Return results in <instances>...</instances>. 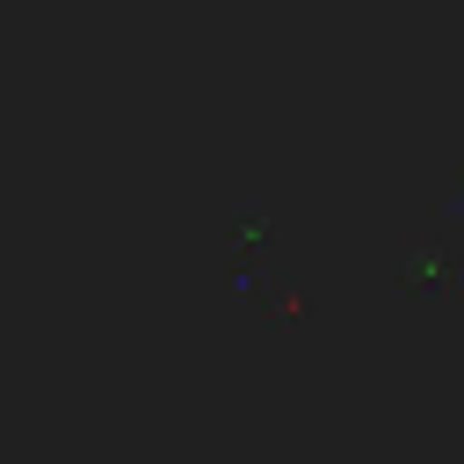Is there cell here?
Segmentation results:
<instances>
[{
  "label": "cell",
  "mask_w": 464,
  "mask_h": 464,
  "mask_svg": "<svg viewBox=\"0 0 464 464\" xmlns=\"http://www.w3.org/2000/svg\"><path fill=\"white\" fill-rule=\"evenodd\" d=\"M435 225H442V232H457V225H464V181H457V188L435 203Z\"/></svg>",
  "instance_id": "cell-4"
},
{
  "label": "cell",
  "mask_w": 464,
  "mask_h": 464,
  "mask_svg": "<svg viewBox=\"0 0 464 464\" xmlns=\"http://www.w3.org/2000/svg\"><path fill=\"white\" fill-rule=\"evenodd\" d=\"M276 319H283V326H312V304H304L297 276H290V283H276Z\"/></svg>",
  "instance_id": "cell-3"
},
{
  "label": "cell",
  "mask_w": 464,
  "mask_h": 464,
  "mask_svg": "<svg viewBox=\"0 0 464 464\" xmlns=\"http://www.w3.org/2000/svg\"><path fill=\"white\" fill-rule=\"evenodd\" d=\"M392 283H399V297H420V304H435V297H450L457 290V261H450V232L435 225V239L428 246H413L399 268H392Z\"/></svg>",
  "instance_id": "cell-1"
},
{
  "label": "cell",
  "mask_w": 464,
  "mask_h": 464,
  "mask_svg": "<svg viewBox=\"0 0 464 464\" xmlns=\"http://www.w3.org/2000/svg\"><path fill=\"white\" fill-rule=\"evenodd\" d=\"M268 225H276V218L254 203V210H239V218H232V232H225V239H232V246H268Z\"/></svg>",
  "instance_id": "cell-2"
}]
</instances>
